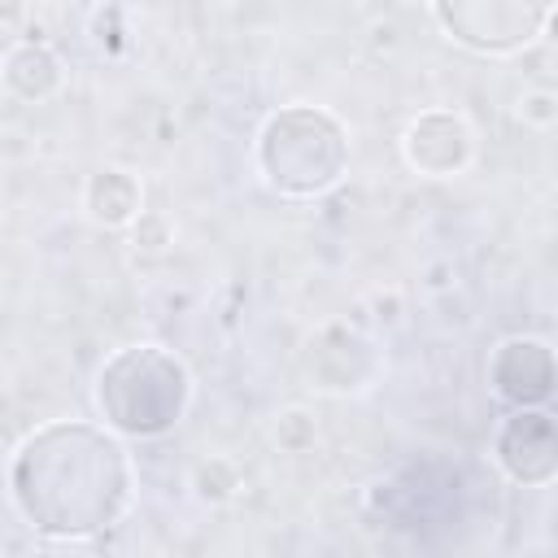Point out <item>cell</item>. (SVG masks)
I'll return each mask as SVG.
<instances>
[{
	"label": "cell",
	"mask_w": 558,
	"mask_h": 558,
	"mask_svg": "<svg viewBox=\"0 0 558 558\" xmlns=\"http://www.w3.org/2000/svg\"><path fill=\"white\" fill-rule=\"evenodd\" d=\"M131 235H135V244H144V248H161V244H170V222H166V214L140 209V214L131 218Z\"/></svg>",
	"instance_id": "10"
},
{
	"label": "cell",
	"mask_w": 558,
	"mask_h": 558,
	"mask_svg": "<svg viewBox=\"0 0 558 558\" xmlns=\"http://www.w3.org/2000/svg\"><path fill=\"white\" fill-rule=\"evenodd\" d=\"M497 466L527 488H541L558 475V432L554 418L536 405H514V414L501 423L497 440H493Z\"/></svg>",
	"instance_id": "5"
},
{
	"label": "cell",
	"mask_w": 558,
	"mask_h": 558,
	"mask_svg": "<svg viewBox=\"0 0 558 558\" xmlns=\"http://www.w3.org/2000/svg\"><path fill=\"white\" fill-rule=\"evenodd\" d=\"M192 401L187 366L161 344L118 349L96 375V410L118 436H166Z\"/></svg>",
	"instance_id": "2"
},
{
	"label": "cell",
	"mask_w": 558,
	"mask_h": 558,
	"mask_svg": "<svg viewBox=\"0 0 558 558\" xmlns=\"http://www.w3.org/2000/svg\"><path fill=\"white\" fill-rule=\"evenodd\" d=\"M0 74H4L9 92L22 96V100H48L61 87V61H57V52L48 44H35V39L17 44L4 57Z\"/></svg>",
	"instance_id": "8"
},
{
	"label": "cell",
	"mask_w": 558,
	"mask_h": 558,
	"mask_svg": "<svg viewBox=\"0 0 558 558\" xmlns=\"http://www.w3.org/2000/svg\"><path fill=\"white\" fill-rule=\"evenodd\" d=\"M17 514L57 541L113 527L131 506V458L113 427L61 418L31 432L9 466Z\"/></svg>",
	"instance_id": "1"
},
{
	"label": "cell",
	"mask_w": 558,
	"mask_h": 558,
	"mask_svg": "<svg viewBox=\"0 0 558 558\" xmlns=\"http://www.w3.org/2000/svg\"><path fill=\"white\" fill-rule=\"evenodd\" d=\"M401 153H405V161H410L418 174L449 179V174H462V170L471 166L475 140H471V126H466L453 109H427V113H418V118L405 126Z\"/></svg>",
	"instance_id": "6"
},
{
	"label": "cell",
	"mask_w": 558,
	"mask_h": 558,
	"mask_svg": "<svg viewBox=\"0 0 558 558\" xmlns=\"http://www.w3.org/2000/svg\"><path fill=\"white\" fill-rule=\"evenodd\" d=\"M432 9L445 35L462 48L514 52L545 31L554 0H432Z\"/></svg>",
	"instance_id": "4"
},
{
	"label": "cell",
	"mask_w": 558,
	"mask_h": 558,
	"mask_svg": "<svg viewBox=\"0 0 558 558\" xmlns=\"http://www.w3.org/2000/svg\"><path fill=\"white\" fill-rule=\"evenodd\" d=\"M488 384L510 405H545L554 397V349L532 336H510L493 349Z\"/></svg>",
	"instance_id": "7"
},
{
	"label": "cell",
	"mask_w": 558,
	"mask_h": 558,
	"mask_svg": "<svg viewBox=\"0 0 558 558\" xmlns=\"http://www.w3.org/2000/svg\"><path fill=\"white\" fill-rule=\"evenodd\" d=\"M87 209L105 227H126L140 214V183L126 170H96L87 179Z\"/></svg>",
	"instance_id": "9"
},
{
	"label": "cell",
	"mask_w": 558,
	"mask_h": 558,
	"mask_svg": "<svg viewBox=\"0 0 558 558\" xmlns=\"http://www.w3.org/2000/svg\"><path fill=\"white\" fill-rule=\"evenodd\" d=\"M523 118L536 122V126H549V122H554V96H549V92L523 96Z\"/></svg>",
	"instance_id": "11"
},
{
	"label": "cell",
	"mask_w": 558,
	"mask_h": 558,
	"mask_svg": "<svg viewBox=\"0 0 558 558\" xmlns=\"http://www.w3.org/2000/svg\"><path fill=\"white\" fill-rule=\"evenodd\" d=\"M257 166L283 196H318L340 183L349 166L344 126L314 105H288L266 118L257 135Z\"/></svg>",
	"instance_id": "3"
}]
</instances>
